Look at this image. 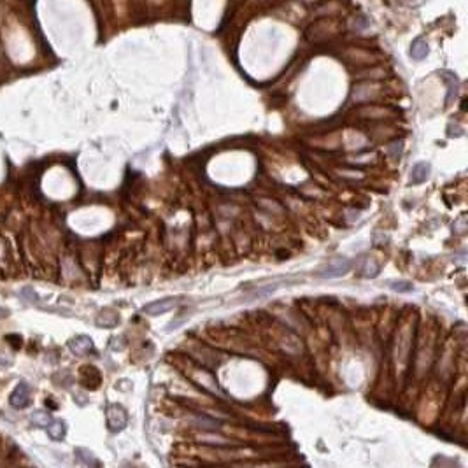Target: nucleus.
<instances>
[{"label": "nucleus", "mask_w": 468, "mask_h": 468, "mask_svg": "<svg viewBox=\"0 0 468 468\" xmlns=\"http://www.w3.org/2000/svg\"><path fill=\"white\" fill-rule=\"evenodd\" d=\"M351 268V261L347 258H337L335 261L328 263L325 268L319 270V277H328V279H335V277H342L344 274H347Z\"/></svg>", "instance_id": "nucleus-1"}, {"label": "nucleus", "mask_w": 468, "mask_h": 468, "mask_svg": "<svg viewBox=\"0 0 468 468\" xmlns=\"http://www.w3.org/2000/svg\"><path fill=\"white\" fill-rule=\"evenodd\" d=\"M30 395H32L30 386H28L27 382H20V384L13 389V393H11V405L18 410L27 409V407L30 405Z\"/></svg>", "instance_id": "nucleus-2"}, {"label": "nucleus", "mask_w": 468, "mask_h": 468, "mask_svg": "<svg viewBox=\"0 0 468 468\" xmlns=\"http://www.w3.org/2000/svg\"><path fill=\"white\" fill-rule=\"evenodd\" d=\"M126 421H128V416H126V410L121 405L114 403L107 409V424L112 431L123 430L126 426Z\"/></svg>", "instance_id": "nucleus-3"}, {"label": "nucleus", "mask_w": 468, "mask_h": 468, "mask_svg": "<svg viewBox=\"0 0 468 468\" xmlns=\"http://www.w3.org/2000/svg\"><path fill=\"white\" fill-rule=\"evenodd\" d=\"M176 303H177L176 298L156 300V302H153V303H147V305L142 309V312L147 316H160V314H163V312H169L170 309H174Z\"/></svg>", "instance_id": "nucleus-4"}, {"label": "nucleus", "mask_w": 468, "mask_h": 468, "mask_svg": "<svg viewBox=\"0 0 468 468\" xmlns=\"http://www.w3.org/2000/svg\"><path fill=\"white\" fill-rule=\"evenodd\" d=\"M69 349L72 351L74 354H77V356H84V354H88L93 349V342H91L90 337L77 335L69 342Z\"/></svg>", "instance_id": "nucleus-5"}, {"label": "nucleus", "mask_w": 468, "mask_h": 468, "mask_svg": "<svg viewBox=\"0 0 468 468\" xmlns=\"http://www.w3.org/2000/svg\"><path fill=\"white\" fill-rule=\"evenodd\" d=\"M428 174H430V165L426 162L416 163L412 169V174H410V183L412 184H421L428 179Z\"/></svg>", "instance_id": "nucleus-6"}, {"label": "nucleus", "mask_w": 468, "mask_h": 468, "mask_svg": "<svg viewBox=\"0 0 468 468\" xmlns=\"http://www.w3.org/2000/svg\"><path fill=\"white\" fill-rule=\"evenodd\" d=\"M46 430H48V435L53 438V440H62L63 437H65L67 433V426L63 421H53L46 426Z\"/></svg>", "instance_id": "nucleus-7"}, {"label": "nucleus", "mask_w": 468, "mask_h": 468, "mask_svg": "<svg viewBox=\"0 0 468 468\" xmlns=\"http://www.w3.org/2000/svg\"><path fill=\"white\" fill-rule=\"evenodd\" d=\"M118 321H119L118 314H116V312H111V310H104L97 318V323L100 326H104V328H111V326H114Z\"/></svg>", "instance_id": "nucleus-8"}, {"label": "nucleus", "mask_w": 468, "mask_h": 468, "mask_svg": "<svg viewBox=\"0 0 468 468\" xmlns=\"http://www.w3.org/2000/svg\"><path fill=\"white\" fill-rule=\"evenodd\" d=\"M32 424L37 428H46L49 423H51V416H49L48 412H44V410H35L34 414H32L30 417Z\"/></svg>", "instance_id": "nucleus-9"}, {"label": "nucleus", "mask_w": 468, "mask_h": 468, "mask_svg": "<svg viewBox=\"0 0 468 468\" xmlns=\"http://www.w3.org/2000/svg\"><path fill=\"white\" fill-rule=\"evenodd\" d=\"M426 53H428V46H426V42L424 41H416L412 44V56L414 58H417V60H421V58H424L426 56Z\"/></svg>", "instance_id": "nucleus-10"}, {"label": "nucleus", "mask_w": 468, "mask_h": 468, "mask_svg": "<svg viewBox=\"0 0 468 468\" xmlns=\"http://www.w3.org/2000/svg\"><path fill=\"white\" fill-rule=\"evenodd\" d=\"M389 288L393 289V291H398V293H409L412 291V284L407 281H391L389 282Z\"/></svg>", "instance_id": "nucleus-11"}, {"label": "nucleus", "mask_w": 468, "mask_h": 468, "mask_svg": "<svg viewBox=\"0 0 468 468\" xmlns=\"http://www.w3.org/2000/svg\"><path fill=\"white\" fill-rule=\"evenodd\" d=\"M77 458L79 459H83L86 465H90V463H95V459H93V456H91V452L90 451H86V449H77Z\"/></svg>", "instance_id": "nucleus-12"}]
</instances>
